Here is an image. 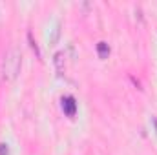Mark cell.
<instances>
[{
	"instance_id": "6da1fadb",
	"label": "cell",
	"mask_w": 157,
	"mask_h": 155,
	"mask_svg": "<svg viewBox=\"0 0 157 155\" xmlns=\"http://www.w3.org/2000/svg\"><path fill=\"white\" fill-rule=\"evenodd\" d=\"M20 64H22V55L17 47H11L6 53L4 59V78L6 80H15L20 73Z\"/></svg>"
},
{
	"instance_id": "7a4b0ae2",
	"label": "cell",
	"mask_w": 157,
	"mask_h": 155,
	"mask_svg": "<svg viewBox=\"0 0 157 155\" xmlns=\"http://www.w3.org/2000/svg\"><path fill=\"white\" fill-rule=\"evenodd\" d=\"M62 110H64V113L68 117H73L77 113V102H75V97H71V95H68V97H64L62 99Z\"/></svg>"
},
{
	"instance_id": "3957f363",
	"label": "cell",
	"mask_w": 157,
	"mask_h": 155,
	"mask_svg": "<svg viewBox=\"0 0 157 155\" xmlns=\"http://www.w3.org/2000/svg\"><path fill=\"white\" fill-rule=\"evenodd\" d=\"M97 53H99V57L104 60V59H108V55H110V46L102 40V42H99L97 44Z\"/></svg>"
},
{
	"instance_id": "277c9868",
	"label": "cell",
	"mask_w": 157,
	"mask_h": 155,
	"mask_svg": "<svg viewBox=\"0 0 157 155\" xmlns=\"http://www.w3.org/2000/svg\"><path fill=\"white\" fill-rule=\"evenodd\" d=\"M64 53L62 51H59V53H55V66H57V70L59 71H62V68H64Z\"/></svg>"
},
{
	"instance_id": "5b68a950",
	"label": "cell",
	"mask_w": 157,
	"mask_h": 155,
	"mask_svg": "<svg viewBox=\"0 0 157 155\" xmlns=\"http://www.w3.org/2000/svg\"><path fill=\"white\" fill-rule=\"evenodd\" d=\"M28 39H29V44H31V49L37 53V57H40V51H39V47H37V42L33 40V37H31V33H28Z\"/></svg>"
},
{
	"instance_id": "8992f818",
	"label": "cell",
	"mask_w": 157,
	"mask_h": 155,
	"mask_svg": "<svg viewBox=\"0 0 157 155\" xmlns=\"http://www.w3.org/2000/svg\"><path fill=\"white\" fill-rule=\"evenodd\" d=\"M0 155H9V146H7L6 142L0 144Z\"/></svg>"
},
{
	"instance_id": "52a82bcc",
	"label": "cell",
	"mask_w": 157,
	"mask_h": 155,
	"mask_svg": "<svg viewBox=\"0 0 157 155\" xmlns=\"http://www.w3.org/2000/svg\"><path fill=\"white\" fill-rule=\"evenodd\" d=\"M154 126H155V131H157V119H154Z\"/></svg>"
}]
</instances>
